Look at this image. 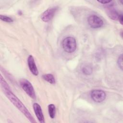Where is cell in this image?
<instances>
[{
	"label": "cell",
	"mask_w": 123,
	"mask_h": 123,
	"mask_svg": "<svg viewBox=\"0 0 123 123\" xmlns=\"http://www.w3.org/2000/svg\"><path fill=\"white\" fill-rule=\"evenodd\" d=\"M107 13L108 16L112 20H117L118 19L119 14L117 12V11L113 8H112V6L110 7L107 11Z\"/></svg>",
	"instance_id": "9"
},
{
	"label": "cell",
	"mask_w": 123,
	"mask_h": 123,
	"mask_svg": "<svg viewBox=\"0 0 123 123\" xmlns=\"http://www.w3.org/2000/svg\"><path fill=\"white\" fill-rule=\"evenodd\" d=\"M57 10V7H52L47 9L41 14V19L45 22L49 21L54 16Z\"/></svg>",
	"instance_id": "6"
},
{
	"label": "cell",
	"mask_w": 123,
	"mask_h": 123,
	"mask_svg": "<svg viewBox=\"0 0 123 123\" xmlns=\"http://www.w3.org/2000/svg\"><path fill=\"white\" fill-rule=\"evenodd\" d=\"M48 111L49 116L51 118L53 119L55 118L56 113V108L54 104H51L48 106Z\"/></svg>",
	"instance_id": "11"
},
{
	"label": "cell",
	"mask_w": 123,
	"mask_h": 123,
	"mask_svg": "<svg viewBox=\"0 0 123 123\" xmlns=\"http://www.w3.org/2000/svg\"><path fill=\"white\" fill-rule=\"evenodd\" d=\"M91 97L93 101L96 102H101L104 101L106 98L105 92L99 89L93 90L91 92Z\"/></svg>",
	"instance_id": "5"
},
{
	"label": "cell",
	"mask_w": 123,
	"mask_h": 123,
	"mask_svg": "<svg viewBox=\"0 0 123 123\" xmlns=\"http://www.w3.org/2000/svg\"><path fill=\"white\" fill-rule=\"evenodd\" d=\"M42 78L44 80L49 82V83L54 85L55 84V79L54 76L50 74H47L43 75Z\"/></svg>",
	"instance_id": "10"
},
{
	"label": "cell",
	"mask_w": 123,
	"mask_h": 123,
	"mask_svg": "<svg viewBox=\"0 0 123 123\" xmlns=\"http://www.w3.org/2000/svg\"><path fill=\"white\" fill-rule=\"evenodd\" d=\"M4 88V89H6L5 90V93L10 101L28 118L31 122L34 123L35 121H34L31 114L29 113L22 102L11 91L7 89V88Z\"/></svg>",
	"instance_id": "1"
},
{
	"label": "cell",
	"mask_w": 123,
	"mask_h": 123,
	"mask_svg": "<svg viewBox=\"0 0 123 123\" xmlns=\"http://www.w3.org/2000/svg\"><path fill=\"white\" fill-rule=\"evenodd\" d=\"M62 47L65 51L68 53L74 52L76 49L75 39L72 37L65 38L62 41Z\"/></svg>",
	"instance_id": "2"
},
{
	"label": "cell",
	"mask_w": 123,
	"mask_h": 123,
	"mask_svg": "<svg viewBox=\"0 0 123 123\" xmlns=\"http://www.w3.org/2000/svg\"><path fill=\"white\" fill-rule=\"evenodd\" d=\"M120 22V23H121V24L123 25V14H119V17H118V19Z\"/></svg>",
	"instance_id": "15"
},
{
	"label": "cell",
	"mask_w": 123,
	"mask_h": 123,
	"mask_svg": "<svg viewBox=\"0 0 123 123\" xmlns=\"http://www.w3.org/2000/svg\"><path fill=\"white\" fill-rule=\"evenodd\" d=\"M93 69L90 66L86 65L82 68V72L86 75H89L92 73Z\"/></svg>",
	"instance_id": "12"
},
{
	"label": "cell",
	"mask_w": 123,
	"mask_h": 123,
	"mask_svg": "<svg viewBox=\"0 0 123 123\" xmlns=\"http://www.w3.org/2000/svg\"><path fill=\"white\" fill-rule=\"evenodd\" d=\"M20 85L25 93L31 98H36V94L33 86L31 83L26 79H22L20 81Z\"/></svg>",
	"instance_id": "3"
},
{
	"label": "cell",
	"mask_w": 123,
	"mask_h": 123,
	"mask_svg": "<svg viewBox=\"0 0 123 123\" xmlns=\"http://www.w3.org/2000/svg\"><path fill=\"white\" fill-rule=\"evenodd\" d=\"M33 107L37 119L40 123H44L45 122L44 118L40 106L38 103H35L33 105Z\"/></svg>",
	"instance_id": "7"
},
{
	"label": "cell",
	"mask_w": 123,
	"mask_h": 123,
	"mask_svg": "<svg viewBox=\"0 0 123 123\" xmlns=\"http://www.w3.org/2000/svg\"><path fill=\"white\" fill-rule=\"evenodd\" d=\"M117 64L119 66V67L122 70H123V55L121 54L120 56L118 57V60H117Z\"/></svg>",
	"instance_id": "14"
},
{
	"label": "cell",
	"mask_w": 123,
	"mask_h": 123,
	"mask_svg": "<svg viewBox=\"0 0 123 123\" xmlns=\"http://www.w3.org/2000/svg\"><path fill=\"white\" fill-rule=\"evenodd\" d=\"M0 19L2 21H3L4 22H7V23H11V22H13V20L11 18H10L8 16H5V15H0Z\"/></svg>",
	"instance_id": "13"
},
{
	"label": "cell",
	"mask_w": 123,
	"mask_h": 123,
	"mask_svg": "<svg viewBox=\"0 0 123 123\" xmlns=\"http://www.w3.org/2000/svg\"><path fill=\"white\" fill-rule=\"evenodd\" d=\"M87 22L90 26L93 28H98L103 26V20L98 15H91L87 19Z\"/></svg>",
	"instance_id": "4"
},
{
	"label": "cell",
	"mask_w": 123,
	"mask_h": 123,
	"mask_svg": "<svg viewBox=\"0 0 123 123\" xmlns=\"http://www.w3.org/2000/svg\"><path fill=\"white\" fill-rule=\"evenodd\" d=\"M27 63L29 70L32 74L35 75H37L38 74V72L35 62L34 57L32 55L29 56L27 59Z\"/></svg>",
	"instance_id": "8"
}]
</instances>
